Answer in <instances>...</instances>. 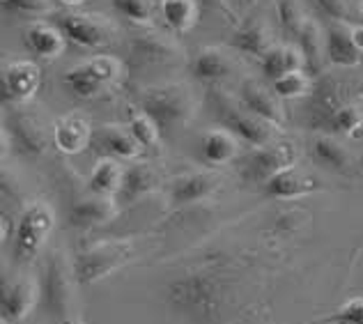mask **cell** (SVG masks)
Masks as SVG:
<instances>
[{"label": "cell", "instance_id": "obj_1", "mask_svg": "<svg viewBox=\"0 0 363 324\" xmlns=\"http://www.w3.org/2000/svg\"><path fill=\"white\" fill-rule=\"evenodd\" d=\"M225 281L212 272H189L173 279L166 288V303L177 315L207 324L221 315L225 306Z\"/></svg>", "mask_w": 363, "mask_h": 324}, {"label": "cell", "instance_id": "obj_2", "mask_svg": "<svg viewBox=\"0 0 363 324\" xmlns=\"http://www.w3.org/2000/svg\"><path fill=\"white\" fill-rule=\"evenodd\" d=\"M79 283L74 262L67 260L62 251H53L46 262L42 297L55 324H79Z\"/></svg>", "mask_w": 363, "mask_h": 324}, {"label": "cell", "instance_id": "obj_3", "mask_svg": "<svg viewBox=\"0 0 363 324\" xmlns=\"http://www.w3.org/2000/svg\"><path fill=\"white\" fill-rule=\"evenodd\" d=\"M140 108L157 122L159 129H182L194 118L196 99L189 85L166 83L143 92Z\"/></svg>", "mask_w": 363, "mask_h": 324}, {"label": "cell", "instance_id": "obj_4", "mask_svg": "<svg viewBox=\"0 0 363 324\" xmlns=\"http://www.w3.org/2000/svg\"><path fill=\"white\" fill-rule=\"evenodd\" d=\"M55 228V212L46 200H33L23 207L12 228V255L16 262H30L44 249Z\"/></svg>", "mask_w": 363, "mask_h": 324}, {"label": "cell", "instance_id": "obj_5", "mask_svg": "<svg viewBox=\"0 0 363 324\" xmlns=\"http://www.w3.org/2000/svg\"><path fill=\"white\" fill-rule=\"evenodd\" d=\"M120 76H122V62L116 55L99 53L90 60L72 67V69L62 76V81L74 97L97 99L101 94H106L113 85L120 81Z\"/></svg>", "mask_w": 363, "mask_h": 324}, {"label": "cell", "instance_id": "obj_6", "mask_svg": "<svg viewBox=\"0 0 363 324\" xmlns=\"http://www.w3.org/2000/svg\"><path fill=\"white\" fill-rule=\"evenodd\" d=\"M133 253H136V244L131 240H122V237L120 240H104L81 251L79 258L74 260V269L81 283L90 285L122 269L133 258Z\"/></svg>", "mask_w": 363, "mask_h": 324}, {"label": "cell", "instance_id": "obj_7", "mask_svg": "<svg viewBox=\"0 0 363 324\" xmlns=\"http://www.w3.org/2000/svg\"><path fill=\"white\" fill-rule=\"evenodd\" d=\"M214 106L218 111V118H221L223 127L230 129L233 133L240 140L248 143L253 147H264L274 143L276 138V129L272 122H267L262 118H257L255 113L246 111L240 101H233V99H223L221 94L214 97Z\"/></svg>", "mask_w": 363, "mask_h": 324}, {"label": "cell", "instance_id": "obj_8", "mask_svg": "<svg viewBox=\"0 0 363 324\" xmlns=\"http://www.w3.org/2000/svg\"><path fill=\"white\" fill-rule=\"evenodd\" d=\"M62 35L81 49H106L118 40V26L99 12H69L60 21Z\"/></svg>", "mask_w": 363, "mask_h": 324}, {"label": "cell", "instance_id": "obj_9", "mask_svg": "<svg viewBox=\"0 0 363 324\" xmlns=\"http://www.w3.org/2000/svg\"><path fill=\"white\" fill-rule=\"evenodd\" d=\"M42 301V288L40 281L30 276H16L7 281L3 288V320L7 322H23L30 313L40 306Z\"/></svg>", "mask_w": 363, "mask_h": 324}, {"label": "cell", "instance_id": "obj_10", "mask_svg": "<svg viewBox=\"0 0 363 324\" xmlns=\"http://www.w3.org/2000/svg\"><path fill=\"white\" fill-rule=\"evenodd\" d=\"M297 150H294L290 143H269L264 147H255L246 164V173L253 182H267L269 177L276 173H281L285 168L297 166Z\"/></svg>", "mask_w": 363, "mask_h": 324}, {"label": "cell", "instance_id": "obj_11", "mask_svg": "<svg viewBox=\"0 0 363 324\" xmlns=\"http://www.w3.org/2000/svg\"><path fill=\"white\" fill-rule=\"evenodd\" d=\"M42 85V69L33 60H12L3 72V94L9 104L30 101Z\"/></svg>", "mask_w": 363, "mask_h": 324}, {"label": "cell", "instance_id": "obj_12", "mask_svg": "<svg viewBox=\"0 0 363 324\" xmlns=\"http://www.w3.org/2000/svg\"><path fill=\"white\" fill-rule=\"evenodd\" d=\"M92 147L101 157H111L118 161H136L143 155V150H145L127 125L97 127L92 133Z\"/></svg>", "mask_w": 363, "mask_h": 324}, {"label": "cell", "instance_id": "obj_13", "mask_svg": "<svg viewBox=\"0 0 363 324\" xmlns=\"http://www.w3.org/2000/svg\"><path fill=\"white\" fill-rule=\"evenodd\" d=\"M324 58L338 69H352L359 67L363 60V53L357 49L352 40V23L333 18L324 33Z\"/></svg>", "mask_w": 363, "mask_h": 324}, {"label": "cell", "instance_id": "obj_14", "mask_svg": "<svg viewBox=\"0 0 363 324\" xmlns=\"http://www.w3.org/2000/svg\"><path fill=\"white\" fill-rule=\"evenodd\" d=\"M92 133L94 129L88 122V118L81 116V113H69V116H65L55 122L53 143L62 155L74 157L92 145Z\"/></svg>", "mask_w": 363, "mask_h": 324}, {"label": "cell", "instance_id": "obj_15", "mask_svg": "<svg viewBox=\"0 0 363 324\" xmlns=\"http://www.w3.org/2000/svg\"><path fill=\"white\" fill-rule=\"evenodd\" d=\"M218 189V175L209 170H194V173L177 175L170 182V200L175 205H194L207 200Z\"/></svg>", "mask_w": 363, "mask_h": 324}, {"label": "cell", "instance_id": "obj_16", "mask_svg": "<svg viewBox=\"0 0 363 324\" xmlns=\"http://www.w3.org/2000/svg\"><path fill=\"white\" fill-rule=\"evenodd\" d=\"M320 189L318 179H313L311 175L301 173L297 166L285 168L281 173H276L262 184V191L274 198V200H294V198H303L311 196Z\"/></svg>", "mask_w": 363, "mask_h": 324}, {"label": "cell", "instance_id": "obj_17", "mask_svg": "<svg viewBox=\"0 0 363 324\" xmlns=\"http://www.w3.org/2000/svg\"><path fill=\"white\" fill-rule=\"evenodd\" d=\"M240 104H242L246 111L255 113L257 118L272 122L274 127H283L285 116H283V108H281L279 97H276L274 90L262 88V85L257 83V81H244L242 83Z\"/></svg>", "mask_w": 363, "mask_h": 324}, {"label": "cell", "instance_id": "obj_18", "mask_svg": "<svg viewBox=\"0 0 363 324\" xmlns=\"http://www.w3.org/2000/svg\"><path fill=\"white\" fill-rule=\"evenodd\" d=\"M191 72L203 83H221L235 72V60L221 46H205L191 60Z\"/></svg>", "mask_w": 363, "mask_h": 324}, {"label": "cell", "instance_id": "obj_19", "mask_svg": "<svg viewBox=\"0 0 363 324\" xmlns=\"http://www.w3.org/2000/svg\"><path fill=\"white\" fill-rule=\"evenodd\" d=\"M116 214H118L116 198H104V196L90 194L88 198L76 200L69 212V218H72V223L79 228H97V225L113 221Z\"/></svg>", "mask_w": 363, "mask_h": 324}, {"label": "cell", "instance_id": "obj_20", "mask_svg": "<svg viewBox=\"0 0 363 324\" xmlns=\"http://www.w3.org/2000/svg\"><path fill=\"white\" fill-rule=\"evenodd\" d=\"M65 40L67 37L62 35V30L44 21H35L28 26V30H26L28 51L35 53L37 58H42V60L60 58L65 53Z\"/></svg>", "mask_w": 363, "mask_h": 324}, {"label": "cell", "instance_id": "obj_21", "mask_svg": "<svg viewBox=\"0 0 363 324\" xmlns=\"http://www.w3.org/2000/svg\"><path fill=\"white\" fill-rule=\"evenodd\" d=\"M124 168L122 161L111 159V157H101L97 164H94L92 173L88 177V189L94 196H104V198H118L124 184Z\"/></svg>", "mask_w": 363, "mask_h": 324}, {"label": "cell", "instance_id": "obj_22", "mask_svg": "<svg viewBox=\"0 0 363 324\" xmlns=\"http://www.w3.org/2000/svg\"><path fill=\"white\" fill-rule=\"evenodd\" d=\"M308 62L306 60V53L299 49V44H281V46H274V49L260 58V67H262V74L264 79H269L272 83L281 76L290 74V72H297L303 69V65Z\"/></svg>", "mask_w": 363, "mask_h": 324}, {"label": "cell", "instance_id": "obj_23", "mask_svg": "<svg viewBox=\"0 0 363 324\" xmlns=\"http://www.w3.org/2000/svg\"><path fill=\"white\" fill-rule=\"evenodd\" d=\"M233 49L246 53V55H253V58H264L267 53L274 49V40H272V33L269 28L260 21H248L242 23L237 30L233 33Z\"/></svg>", "mask_w": 363, "mask_h": 324}, {"label": "cell", "instance_id": "obj_24", "mask_svg": "<svg viewBox=\"0 0 363 324\" xmlns=\"http://www.w3.org/2000/svg\"><path fill=\"white\" fill-rule=\"evenodd\" d=\"M240 155V138L230 129H209L203 138V157L212 166H228Z\"/></svg>", "mask_w": 363, "mask_h": 324}, {"label": "cell", "instance_id": "obj_25", "mask_svg": "<svg viewBox=\"0 0 363 324\" xmlns=\"http://www.w3.org/2000/svg\"><path fill=\"white\" fill-rule=\"evenodd\" d=\"M159 186V173L150 164H140V161H131V166L124 170V184L118 198L122 200H136L147 196Z\"/></svg>", "mask_w": 363, "mask_h": 324}, {"label": "cell", "instance_id": "obj_26", "mask_svg": "<svg viewBox=\"0 0 363 324\" xmlns=\"http://www.w3.org/2000/svg\"><path fill=\"white\" fill-rule=\"evenodd\" d=\"M159 9L168 30H173L175 35H186L198 23L200 3L198 0H164Z\"/></svg>", "mask_w": 363, "mask_h": 324}, {"label": "cell", "instance_id": "obj_27", "mask_svg": "<svg viewBox=\"0 0 363 324\" xmlns=\"http://www.w3.org/2000/svg\"><path fill=\"white\" fill-rule=\"evenodd\" d=\"M313 157L320 161V164L329 166V168H336V170H342L352 164V155L350 150L338 143L336 138L331 136H320L315 138L313 143Z\"/></svg>", "mask_w": 363, "mask_h": 324}, {"label": "cell", "instance_id": "obj_28", "mask_svg": "<svg viewBox=\"0 0 363 324\" xmlns=\"http://www.w3.org/2000/svg\"><path fill=\"white\" fill-rule=\"evenodd\" d=\"M311 88H313V81L303 69L290 72L272 83V90L276 92L279 99H301L306 94H311Z\"/></svg>", "mask_w": 363, "mask_h": 324}, {"label": "cell", "instance_id": "obj_29", "mask_svg": "<svg viewBox=\"0 0 363 324\" xmlns=\"http://www.w3.org/2000/svg\"><path fill=\"white\" fill-rule=\"evenodd\" d=\"M127 127L131 129L133 136L138 138V143L143 147H157L161 140V129L155 120L143 108H131L129 111V122Z\"/></svg>", "mask_w": 363, "mask_h": 324}, {"label": "cell", "instance_id": "obj_30", "mask_svg": "<svg viewBox=\"0 0 363 324\" xmlns=\"http://www.w3.org/2000/svg\"><path fill=\"white\" fill-rule=\"evenodd\" d=\"M297 44L306 53V60H311V62H318L324 55V33L320 30V26L315 23L313 18H308V21L303 23V28L297 35Z\"/></svg>", "mask_w": 363, "mask_h": 324}, {"label": "cell", "instance_id": "obj_31", "mask_svg": "<svg viewBox=\"0 0 363 324\" xmlns=\"http://www.w3.org/2000/svg\"><path fill=\"white\" fill-rule=\"evenodd\" d=\"M111 3L124 18H129L133 26H140V28L152 26V18H155L152 7L155 5H152L150 0H111Z\"/></svg>", "mask_w": 363, "mask_h": 324}, {"label": "cell", "instance_id": "obj_32", "mask_svg": "<svg viewBox=\"0 0 363 324\" xmlns=\"http://www.w3.org/2000/svg\"><path fill=\"white\" fill-rule=\"evenodd\" d=\"M331 125L338 133L352 136L363 127V106L361 104H345L331 116Z\"/></svg>", "mask_w": 363, "mask_h": 324}, {"label": "cell", "instance_id": "obj_33", "mask_svg": "<svg viewBox=\"0 0 363 324\" xmlns=\"http://www.w3.org/2000/svg\"><path fill=\"white\" fill-rule=\"evenodd\" d=\"M276 12H279L281 26L288 33H294V37L299 35L303 23L308 21V16L301 12V7L294 3V0H279V5H276Z\"/></svg>", "mask_w": 363, "mask_h": 324}, {"label": "cell", "instance_id": "obj_34", "mask_svg": "<svg viewBox=\"0 0 363 324\" xmlns=\"http://www.w3.org/2000/svg\"><path fill=\"white\" fill-rule=\"evenodd\" d=\"M333 324H363V297L345 301L333 315Z\"/></svg>", "mask_w": 363, "mask_h": 324}, {"label": "cell", "instance_id": "obj_35", "mask_svg": "<svg viewBox=\"0 0 363 324\" xmlns=\"http://www.w3.org/2000/svg\"><path fill=\"white\" fill-rule=\"evenodd\" d=\"M3 9L12 14H46L51 3L49 0H3Z\"/></svg>", "mask_w": 363, "mask_h": 324}, {"label": "cell", "instance_id": "obj_36", "mask_svg": "<svg viewBox=\"0 0 363 324\" xmlns=\"http://www.w3.org/2000/svg\"><path fill=\"white\" fill-rule=\"evenodd\" d=\"M318 5H320L331 18H338V21H347V16H350V5H347V0H318Z\"/></svg>", "mask_w": 363, "mask_h": 324}, {"label": "cell", "instance_id": "obj_37", "mask_svg": "<svg viewBox=\"0 0 363 324\" xmlns=\"http://www.w3.org/2000/svg\"><path fill=\"white\" fill-rule=\"evenodd\" d=\"M198 3L212 7V9H216V12H223L225 16H230V18H235V12H233V7L228 5V0H198Z\"/></svg>", "mask_w": 363, "mask_h": 324}, {"label": "cell", "instance_id": "obj_38", "mask_svg": "<svg viewBox=\"0 0 363 324\" xmlns=\"http://www.w3.org/2000/svg\"><path fill=\"white\" fill-rule=\"evenodd\" d=\"M352 40H354L357 44V49L363 53V26L357 23V26H352Z\"/></svg>", "mask_w": 363, "mask_h": 324}, {"label": "cell", "instance_id": "obj_39", "mask_svg": "<svg viewBox=\"0 0 363 324\" xmlns=\"http://www.w3.org/2000/svg\"><path fill=\"white\" fill-rule=\"evenodd\" d=\"M60 3H62L65 7H79V5L85 3V0H60Z\"/></svg>", "mask_w": 363, "mask_h": 324}, {"label": "cell", "instance_id": "obj_40", "mask_svg": "<svg viewBox=\"0 0 363 324\" xmlns=\"http://www.w3.org/2000/svg\"><path fill=\"white\" fill-rule=\"evenodd\" d=\"M357 18H359V23L363 26V5L359 7V14H357Z\"/></svg>", "mask_w": 363, "mask_h": 324}, {"label": "cell", "instance_id": "obj_41", "mask_svg": "<svg viewBox=\"0 0 363 324\" xmlns=\"http://www.w3.org/2000/svg\"><path fill=\"white\" fill-rule=\"evenodd\" d=\"M152 5H157V7H161V3H164V0H150Z\"/></svg>", "mask_w": 363, "mask_h": 324}]
</instances>
